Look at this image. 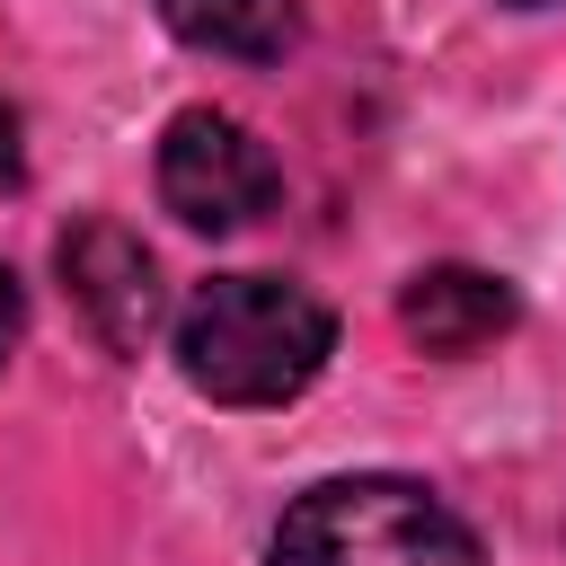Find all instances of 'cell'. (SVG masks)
<instances>
[{
	"mask_svg": "<svg viewBox=\"0 0 566 566\" xmlns=\"http://www.w3.org/2000/svg\"><path fill=\"white\" fill-rule=\"evenodd\" d=\"M336 354V318L318 292L283 274H212L177 310V371L212 407H283Z\"/></svg>",
	"mask_w": 566,
	"mask_h": 566,
	"instance_id": "6da1fadb",
	"label": "cell"
},
{
	"mask_svg": "<svg viewBox=\"0 0 566 566\" xmlns=\"http://www.w3.org/2000/svg\"><path fill=\"white\" fill-rule=\"evenodd\" d=\"M274 566H486V548L416 478H327L274 522Z\"/></svg>",
	"mask_w": 566,
	"mask_h": 566,
	"instance_id": "7a4b0ae2",
	"label": "cell"
},
{
	"mask_svg": "<svg viewBox=\"0 0 566 566\" xmlns=\"http://www.w3.org/2000/svg\"><path fill=\"white\" fill-rule=\"evenodd\" d=\"M283 168L274 150L239 124V115H212V106H186L168 133H159V203L186 221V230H248L265 203H274Z\"/></svg>",
	"mask_w": 566,
	"mask_h": 566,
	"instance_id": "3957f363",
	"label": "cell"
},
{
	"mask_svg": "<svg viewBox=\"0 0 566 566\" xmlns=\"http://www.w3.org/2000/svg\"><path fill=\"white\" fill-rule=\"evenodd\" d=\"M62 292L88 318V336L106 354H142L159 327V265L124 221H80L62 230Z\"/></svg>",
	"mask_w": 566,
	"mask_h": 566,
	"instance_id": "277c9868",
	"label": "cell"
},
{
	"mask_svg": "<svg viewBox=\"0 0 566 566\" xmlns=\"http://www.w3.org/2000/svg\"><path fill=\"white\" fill-rule=\"evenodd\" d=\"M398 327L424 345V354H478V345H495L504 327H513V292L495 283V274H478V265H433V274H416L407 283V301H398Z\"/></svg>",
	"mask_w": 566,
	"mask_h": 566,
	"instance_id": "5b68a950",
	"label": "cell"
},
{
	"mask_svg": "<svg viewBox=\"0 0 566 566\" xmlns=\"http://www.w3.org/2000/svg\"><path fill=\"white\" fill-rule=\"evenodd\" d=\"M168 35L221 62H283L301 44V0H159Z\"/></svg>",
	"mask_w": 566,
	"mask_h": 566,
	"instance_id": "8992f818",
	"label": "cell"
},
{
	"mask_svg": "<svg viewBox=\"0 0 566 566\" xmlns=\"http://www.w3.org/2000/svg\"><path fill=\"white\" fill-rule=\"evenodd\" d=\"M18 336H27V292H18V274L0 265V363L18 354Z\"/></svg>",
	"mask_w": 566,
	"mask_h": 566,
	"instance_id": "52a82bcc",
	"label": "cell"
},
{
	"mask_svg": "<svg viewBox=\"0 0 566 566\" xmlns=\"http://www.w3.org/2000/svg\"><path fill=\"white\" fill-rule=\"evenodd\" d=\"M9 177H18V106L0 97V186H9Z\"/></svg>",
	"mask_w": 566,
	"mask_h": 566,
	"instance_id": "ba28073f",
	"label": "cell"
},
{
	"mask_svg": "<svg viewBox=\"0 0 566 566\" xmlns=\"http://www.w3.org/2000/svg\"><path fill=\"white\" fill-rule=\"evenodd\" d=\"M513 9H548V0H513Z\"/></svg>",
	"mask_w": 566,
	"mask_h": 566,
	"instance_id": "9c48e42d",
	"label": "cell"
}]
</instances>
